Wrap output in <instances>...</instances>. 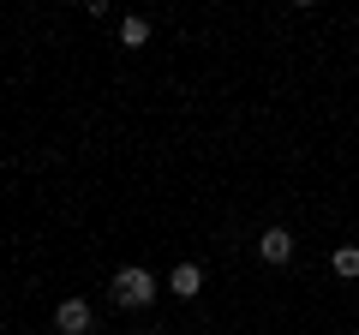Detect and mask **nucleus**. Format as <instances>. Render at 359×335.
Wrapping results in <instances>:
<instances>
[{
  "instance_id": "obj_1",
  "label": "nucleus",
  "mask_w": 359,
  "mask_h": 335,
  "mask_svg": "<svg viewBox=\"0 0 359 335\" xmlns=\"http://www.w3.org/2000/svg\"><path fill=\"white\" fill-rule=\"evenodd\" d=\"M114 299H120L126 311L156 306V275H150V270H138V264H126V270L114 275Z\"/></svg>"
},
{
  "instance_id": "obj_2",
  "label": "nucleus",
  "mask_w": 359,
  "mask_h": 335,
  "mask_svg": "<svg viewBox=\"0 0 359 335\" xmlns=\"http://www.w3.org/2000/svg\"><path fill=\"white\" fill-rule=\"evenodd\" d=\"M90 323H96L90 299H60V306H54V329L60 335H90Z\"/></svg>"
},
{
  "instance_id": "obj_3",
  "label": "nucleus",
  "mask_w": 359,
  "mask_h": 335,
  "mask_svg": "<svg viewBox=\"0 0 359 335\" xmlns=\"http://www.w3.org/2000/svg\"><path fill=\"white\" fill-rule=\"evenodd\" d=\"M257 252H264V264H287L294 258V233L287 228H264L257 233Z\"/></svg>"
},
{
  "instance_id": "obj_4",
  "label": "nucleus",
  "mask_w": 359,
  "mask_h": 335,
  "mask_svg": "<svg viewBox=\"0 0 359 335\" xmlns=\"http://www.w3.org/2000/svg\"><path fill=\"white\" fill-rule=\"evenodd\" d=\"M168 294L198 299V294H204V270H198V264H174V275H168Z\"/></svg>"
},
{
  "instance_id": "obj_5",
  "label": "nucleus",
  "mask_w": 359,
  "mask_h": 335,
  "mask_svg": "<svg viewBox=\"0 0 359 335\" xmlns=\"http://www.w3.org/2000/svg\"><path fill=\"white\" fill-rule=\"evenodd\" d=\"M330 270L341 275V282H359V245H335V252H330Z\"/></svg>"
},
{
  "instance_id": "obj_6",
  "label": "nucleus",
  "mask_w": 359,
  "mask_h": 335,
  "mask_svg": "<svg viewBox=\"0 0 359 335\" xmlns=\"http://www.w3.org/2000/svg\"><path fill=\"white\" fill-rule=\"evenodd\" d=\"M120 42L126 48H144L150 42V18H120Z\"/></svg>"
},
{
  "instance_id": "obj_7",
  "label": "nucleus",
  "mask_w": 359,
  "mask_h": 335,
  "mask_svg": "<svg viewBox=\"0 0 359 335\" xmlns=\"http://www.w3.org/2000/svg\"><path fill=\"white\" fill-rule=\"evenodd\" d=\"M144 335H156V329H144Z\"/></svg>"
}]
</instances>
